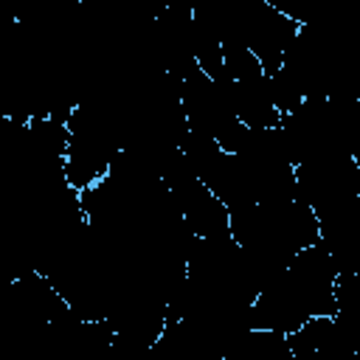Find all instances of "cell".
<instances>
[{"instance_id":"cell-1","label":"cell","mask_w":360,"mask_h":360,"mask_svg":"<svg viewBox=\"0 0 360 360\" xmlns=\"http://www.w3.org/2000/svg\"><path fill=\"white\" fill-rule=\"evenodd\" d=\"M298 194L321 217L343 208L360 194V163L346 152H329L295 166Z\"/></svg>"},{"instance_id":"cell-2","label":"cell","mask_w":360,"mask_h":360,"mask_svg":"<svg viewBox=\"0 0 360 360\" xmlns=\"http://www.w3.org/2000/svg\"><path fill=\"white\" fill-rule=\"evenodd\" d=\"M231 104L242 124L248 127H281V112L273 104L267 76L231 79Z\"/></svg>"},{"instance_id":"cell-3","label":"cell","mask_w":360,"mask_h":360,"mask_svg":"<svg viewBox=\"0 0 360 360\" xmlns=\"http://www.w3.org/2000/svg\"><path fill=\"white\" fill-rule=\"evenodd\" d=\"M267 76V84H270V96H273V104H276V110L284 115V112H292L301 101H304V90H301V84L284 70V65L278 68V70H273V73H264Z\"/></svg>"}]
</instances>
